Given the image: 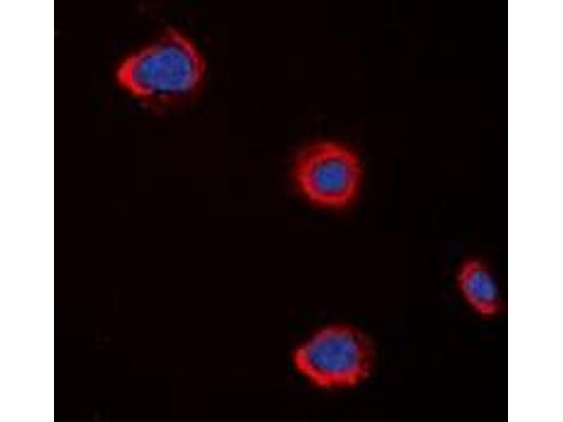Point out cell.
<instances>
[{"instance_id": "cell-1", "label": "cell", "mask_w": 563, "mask_h": 422, "mask_svg": "<svg viewBox=\"0 0 563 422\" xmlns=\"http://www.w3.org/2000/svg\"><path fill=\"white\" fill-rule=\"evenodd\" d=\"M206 66L192 41L170 28L127 56L115 74L118 84L141 100L159 103L184 100L203 84Z\"/></svg>"}, {"instance_id": "cell-2", "label": "cell", "mask_w": 563, "mask_h": 422, "mask_svg": "<svg viewBox=\"0 0 563 422\" xmlns=\"http://www.w3.org/2000/svg\"><path fill=\"white\" fill-rule=\"evenodd\" d=\"M375 350L369 336L358 328L343 324L326 326L293 352L296 369L323 388H348L369 375Z\"/></svg>"}, {"instance_id": "cell-3", "label": "cell", "mask_w": 563, "mask_h": 422, "mask_svg": "<svg viewBox=\"0 0 563 422\" xmlns=\"http://www.w3.org/2000/svg\"><path fill=\"white\" fill-rule=\"evenodd\" d=\"M292 176L297 189L309 202L325 208L341 209L358 195L362 167L357 155L345 146L320 141L298 153Z\"/></svg>"}, {"instance_id": "cell-4", "label": "cell", "mask_w": 563, "mask_h": 422, "mask_svg": "<svg viewBox=\"0 0 563 422\" xmlns=\"http://www.w3.org/2000/svg\"><path fill=\"white\" fill-rule=\"evenodd\" d=\"M455 283L466 303L482 318H493L502 311L495 278L481 259L470 257L464 260L457 271Z\"/></svg>"}]
</instances>
